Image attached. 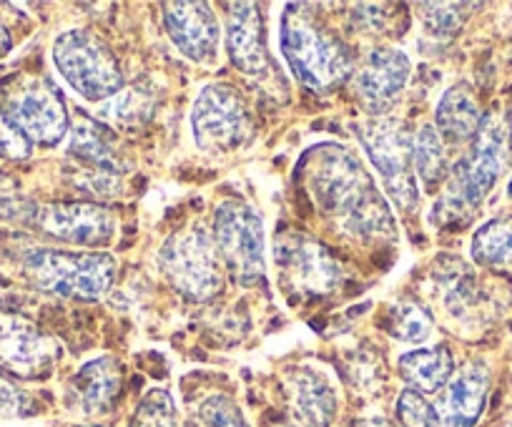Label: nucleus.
Returning a JSON list of instances; mask_svg holds the SVG:
<instances>
[{
  "mask_svg": "<svg viewBox=\"0 0 512 427\" xmlns=\"http://www.w3.org/2000/svg\"><path fill=\"white\" fill-rule=\"evenodd\" d=\"M299 176L324 217L359 242L395 239L390 206L362 161L342 144H319L304 154Z\"/></svg>",
  "mask_w": 512,
  "mask_h": 427,
  "instance_id": "1",
  "label": "nucleus"
},
{
  "mask_svg": "<svg viewBox=\"0 0 512 427\" xmlns=\"http://www.w3.org/2000/svg\"><path fill=\"white\" fill-rule=\"evenodd\" d=\"M510 164V134L497 116H485L470 151L457 161L445 196L435 206L440 227H462Z\"/></svg>",
  "mask_w": 512,
  "mask_h": 427,
  "instance_id": "2",
  "label": "nucleus"
},
{
  "mask_svg": "<svg viewBox=\"0 0 512 427\" xmlns=\"http://www.w3.org/2000/svg\"><path fill=\"white\" fill-rule=\"evenodd\" d=\"M304 11L307 6H287L282 16V53L304 86L327 91L352 73V56L329 28Z\"/></svg>",
  "mask_w": 512,
  "mask_h": 427,
  "instance_id": "3",
  "label": "nucleus"
},
{
  "mask_svg": "<svg viewBox=\"0 0 512 427\" xmlns=\"http://www.w3.org/2000/svg\"><path fill=\"white\" fill-rule=\"evenodd\" d=\"M21 267L43 292L86 302L106 294L116 277V259L106 252L73 254L36 247L23 252Z\"/></svg>",
  "mask_w": 512,
  "mask_h": 427,
  "instance_id": "4",
  "label": "nucleus"
},
{
  "mask_svg": "<svg viewBox=\"0 0 512 427\" xmlns=\"http://www.w3.org/2000/svg\"><path fill=\"white\" fill-rule=\"evenodd\" d=\"M214 244L231 279L244 287L264 282V224L246 201L226 199L214 211Z\"/></svg>",
  "mask_w": 512,
  "mask_h": 427,
  "instance_id": "5",
  "label": "nucleus"
},
{
  "mask_svg": "<svg viewBox=\"0 0 512 427\" xmlns=\"http://www.w3.org/2000/svg\"><path fill=\"white\" fill-rule=\"evenodd\" d=\"M53 63L68 86L88 101H106L123 88L121 66L111 48L88 31H66L53 43Z\"/></svg>",
  "mask_w": 512,
  "mask_h": 427,
  "instance_id": "6",
  "label": "nucleus"
},
{
  "mask_svg": "<svg viewBox=\"0 0 512 427\" xmlns=\"http://www.w3.org/2000/svg\"><path fill=\"white\" fill-rule=\"evenodd\" d=\"M159 267L171 287L191 302H209L221 289L216 244L204 227L174 234L159 252Z\"/></svg>",
  "mask_w": 512,
  "mask_h": 427,
  "instance_id": "7",
  "label": "nucleus"
},
{
  "mask_svg": "<svg viewBox=\"0 0 512 427\" xmlns=\"http://www.w3.org/2000/svg\"><path fill=\"white\" fill-rule=\"evenodd\" d=\"M359 139L387 194L400 209H412L420 199V189L412 161V134L407 126L397 119H374L362 126Z\"/></svg>",
  "mask_w": 512,
  "mask_h": 427,
  "instance_id": "8",
  "label": "nucleus"
},
{
  "mask_svg": "<svg viewBox=\"0 0 512 427\" xmlns=\"http://www.w3.org/2000/svg\"><path fill=\"white\" fill-rule=\"evenodd\" d=\"M277 267L289 294L299 299H322L342 284V267L327 247L307 234H284L274 244Z\"/></svg>",
  "mask_w": 512,
  "mask_h": 427,
  "instance_id": "9",
  "label": "nucleus"
},
{
  "mask_svg": "<svg viewBox=\"0 0 512 427\" xmlns=\"http://www.w3.org/2000/svg\"><path fill=\"white\" fill-rule=\"evenodd\" d=\"M191 129L199 149L209 154H229L239 149L251 131L244 98L226 83H211L199 93L191 111Z\"/></svg>",
  "mask_w": 512,
  "mask_h": 427,
  "instance_id": "10",
  "label": "nucleus"
},
{
  "mask_svg": "<svg viewBox=\"0 0 512 427\" xmlns=\"http://www.w3.org/2000/svg\"><path fill=\"white\" fill-rule=\"evenodd\" d=\"M6 114L31 144L56 146L68 134L66 101L48 78H23L8 96Z\"/></svg>",
  "mask_w": 512,
  "mask_h": 427,
  "instance_id": "11",
  "label": "nucleus"
},
{
  "mask_svg": "<svg viewBox=\"0 0 512 427\" xmlns=\"http://www.w3.org/2000/svg\"><path fill=\"white\" fill-rule=\"evenodd\" d=\"M33 227L58 242L78 244V247H101L116 234L113 211L91 201H56L36 209Z\"/></svg>",
  "mask_w": 512,
  "mask_h": 427,
  "instance_id": "12",
  "label": "nucleus"
},
{
  "mask_svg": "<svg viewBox=\"0 0 512 427\" xmlns=\"http://www.w3.org/2000/svg\"><path fill=\"white\" fill-rule=\"evenodd\" d=\"M58 350L33 322L0 312V370L23 380L48 377Z\"/></svg>",
  "mask_w": 512,
  "mask_h": 427,
  "instance_id": "13",
  "label": "nucleus"
},
{
  "mask_svg": "<svg viewBox=\"0 0 512 427\" xmlns=\"http://www.w3.org/2000/svg\"><path fill=\"white\" fill-rule=\"evenodd\" d=\"M410 68V58L400 48H374L354 76L364 109L374 116L387 114L410 81Z\"/></svg>",
  "mask_w": 512,
  "mask_h": 427,
  "instance_id": "14",
  "label": "nucleus"
},
{
  "mask_svg": "<svg viewBox=\"0 0 512 427\" xmlns=\"http://www.w3.org/2000/svg\"><path fill=\"white\" fill-rule=\"evenodd\" d=\"M490 390V372L477 362L462 367L430 405L427 427H475Z\"/></svg>",
  "mask_w": 512,
  "mask_h": 427,
  "instance_id": "15",
  "label": "nucleus"
},
{
  "mask_svg": "<svg viewBox=\"0 0 512 427\" xmlns=\"http://www.w3.org/2000/svg\"><path fill=\"white\" fill-rule=\"evenodd\" d=\"M166 31L186 58L206 63L219 51V21L209 3H166Z\"/></svg>",
  "mask_w": 512,
  "mask_h": 427,
  "instance_id": "16",
  "label": "nucleus"
},
{
  "mask_svg": "<svg viewBox=\"0 0 512 427\" xmlns=\"http://www.w3.org/2000/svg\"><path fill=\"white\" fill-rule=\"evenodd\" d=\"M226 46L231 63L246 76H264L269 71L264 21L256 3H231L226 16Z\"/></svg>",
  "mask_w": 512,
  "mask_h": 427,
  "instance_id": "17",
  "label": "nucleus"
},
{
  "mask_svg": "<svg viewBox=\"0 0 512 427\" xmlns=\"http://www.w3.org/2000/svg\"><path fill=\"white\" fill-rule=\"evenodd\" d=\"M289 410L297 427H332L337 417V390L327 375L312 367H297L287 377Z\"/></svg>",
  "mask_w": 512,
  "mask_h": 427,
  "instance_id": "18",
  "label": "nucleus"
},
{
  "mask_svg": "<svg viewBox=\"0 0 512 427\" xmlns=\"http://www.w3.org/2000/svg\"><path fill=\"white\" fill-rule=\"evenodd\" d=\"M482 111L475 93L467 83H457L445 96L440 98L435 111V129L437 134L452 144L472 141L482 126Z\"/></svg>",
  "mask_w": 512,
  "mask_h": 427,
  "instance_id": "19",
  "label": "nucleus"
},
{
  "mask_svg": "<svg viewBox=\"0 0 512 427\" xmlns=\"http://www.w3.org/2000/svg\"><path fill=\"white\" fill-rule=\"evenodd\" d=\"M121 365L113 357H98L78 370L73 380L78 405L86 415H103L113 407L118 392H121Z\"/></svg>",
  "mask_w": 512,
  "mask_h": 427,
  "instance_id": "20",
  "label": "nucleus"
},
{
  "mask_svg": "<svg viewBox=\"0 0 512 427\" xmlns=\"http://www.w3.org/2000/svg\"><path fill=\"white\" fill-rule=\"evenodd\" d=\"M402 380L417 392H440L455 375V360L447 345L422 347V350L405 352L397 362Z\"/></svg>",
  "mask_w": 512,
  "mask_h": 427,
  "instance_id": "21",
  "label": "nucleus"
},
{
  "mask_svg": "<svg viewBox=\"0 0 512 427\" xmlns=\"http://www.w3.org/2000/svg\"><path fill=\"white\" fill-rule=\"evenodd\" d=\"M68 154L78 156V159L88 161L91 166H98L103 171L116 169V154L111 149V139L108 131L101 129L88 116H78L73 121L71 141H68Z\"/></svg>",
  "mask_w": 512,
  "mask_h": 427,
  "instance_id": "22",
  "label": "nucleus"
},
{
  "mask_svg": "<svg viewBox=\"0 0 512 427\" xmlns=\"http://www.w3.org/2000/svg\"><path fill=\"white\" fill-rule=\"evenodd\" d=\"M472 257L482 267H512V219L500 217L482 224L472 237Z\"/></svg>",
  "mask_w": 512,
  "mask_h": 427,
  "instance_id": "23",
  "label": "nucleus"
},
{
  "mask_svg": "<svg viewBox=\"0 0 512 427\" xmlns=\"http://www.w3.org/2000/svg\"><path fill=\"white\" fill-rule=\"evenodd\" d=\"M412 161H415L417 179L425 186H435L447 174V156L442 136L435 126H422L417 134H412Z\"/></svg>",
  "mask_w": 512,
  "mask_h": 427,
  "instance_id": "24",
  "label": "nucleus"
},
{
  "mask_svg": "<svg viewBox=\"0 0 512 427\" xmlns=\"http://www.w3.org/2000/svg\"><path fill=\"white\" fill-rule=\"evenodd\" d=\"M432 319L420 304L402 302L390 312V335L397 337L400 342H412L420 345L430 337Z\"/></svg>",
  "mask_w": 512,
  "mask_h": 427,
  "instance_id": "25",
  "label": "nucleus"
},
{
  "mask_svg": "<svg viewBox=\"0 0 512 427\" xmlns=\"http://www.w3.org/2000/svg\"><path fill=\"white\" fill-rule=\"evenodd\" d=\"M131 427H179L176 405L166 390H151L136 407Z\"/></svg>",
  "mask_w": 512,
  "mask_h": 427,
  "instance_id": "26",
  "label": "nucleus"
},
{
  "mask_svg": "<svg viewBox=\"0 0 512 427\" xmlns=\"http://www.w3.org/2000/svg\"><path fill=\"white\" fill-rule=\"evenodd\" d=\"M151 103H154V93L144 91V88H128V91H118L111 106H106L103 114H111L118 124H136V121L149 119Z\"/></svg>",
  "mask_w": 512,
  "mask_h": 427,
  "instance_id": "27",
  "label": "nucleus"
},
{
  "mask_svg": "<svg viewBox=\"0 0 512 427\" xmlns=\"http://www.w3.org/2000/svg\"><path fill=\"white\" fill-rule=\"evenodd\" d=\"M420 8L425 11V23L430 33H435V36H455L462 23H465V11H472L475 6H470V3H425Z\"/></svg>",
  "mask_w": 512,
  "mask_h": 427,
  "instance_id": "28",
  "label": "nucleus"
},
{
  "mask_svg": "<svg viewBox=\"0 0 512 427\" xmlns=\"http://www.w3.org/2000/svg\"><path fill=\"white\" fill-rule=\"evenodd\" d=\"M196 412L204 427H249L236 402L226 395L206 397Z\"/></svg>",
  "mask_w": 512,
  "mask_h": 427,
  "instance_id": "29",
  "label": "nucleus"
},
{
  "mask_svg": "<svg viewBox=\"0 0 512 427\" xmlns=\"http://www.w3.org/2000/svg\"><path fill=\"white\" fill-rule=\"evenodd\" d=\"M36 209L38 206H33L8 176H0V219H6V222H33Z\"/></svg>",
  "mask_w": 512,
  "mask_h": 427,
  "instance_id": "30",
  "label": "nucleus"
},
{
  "mask_svg": "<svg viewBox=\"0 0 512 427\" xmlns=\"http://www.w3.org/2000/svg\"><path fill=\"white\" fill-rule=\"evenodd\" d=\"M33 144L23 136V131L18 129L11 121V116L6 114V109H0V156L3 159L21 161L31 156Z\"/></svg>",
  "mask_w": 512,
  "mask_h": 427,
  "instance_id": "31",
  "label": "nucleus"
},
{
  "mask_svg": "<svg viewBox=\"0 0 512 427\" xmlns=\"http://www.w3.org/2000/svg\"><path fill=\"white\" fill-rule=\"evenodd\" d=\"M397 420L402 422V427H427L430 402L422 397V392L405 390L397 400Z\"/></svg>",
  "mask_w": 512,
  "mask_h": 427,
  "instance_id": "32",
  "label": "nucleus"
},
{
  "mask_svg": "<svg viewBox=\"0 0 512 427\" xmlns=\"http://www.w3.org/2000/svg\"><path fill=\"white\" fill-rule=\"evenodd\" d=\"M26 405H28L26 395H23L16 385H11L6 377H0V415H6V417L23 415V412H26Z\"/></svg>",
  "mask_w": 512,
  "mask_h": 427,
  "instance_id": "33",
  "label": "nucleus"
},
{
  "mask_svg": "<svg viewBox=\"0 0 512 427\" xmlns=\"http://www.w3.org/2000/svg\"><path fill=\"white\" fill-rule=\"evenodd\" d=\"M13 48V41H11V33H8V28L0 23V58L6 56L8 51Z\"/></svg>",
  "mask_w": 512,
  "mask_h": 427,
  "instance_id": "34",
  "label": "nucleus"
},
{
  "mask_svg": "<svg viewBox=\"0 0 512 427\" xmlns=\"http://www.w3.org/2000/svg\"><path fill=\"white\" fill-rule=\"evenodd\" d=\"M354 427H392V425H390V422L379 420V417H369V420L354 422Z\"/></svg>",
  "mask_w": 512,
  "mask_h": 427,
  "instance_id": "35",
  "label": "nucleus"
},
{
  "mask_svg": "<svg viewBox=\"0 0 512 427\" xmlns=\"http://www.w3.org/2000/svg\"><path fill=\"white\" fill-rule=\"evenodd\" d=\"M507 191H510V199H512V179H510V186H507Z\"/></svg>",
  "mask_w": 512,
  "mask_h": 427,
  "instance_id": "36",
  "label": "nucleus"
},
{
  "mask_svg": "<svg viewBox=\"0 0 512 427\" xmlns=\"http://www.w3.org/2000/svg\"><path fill=\"white\" fill-rule=\"evenodd\" d=\"M510 131H512V114H510Z\"/></svg>",
  "mask_w": 512,
  "mask_h": 427,
  "instance_id": "37",
  "label": "nucleus"
}]
</instances>
